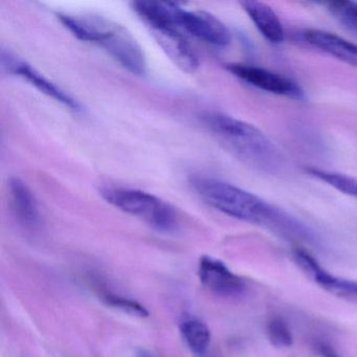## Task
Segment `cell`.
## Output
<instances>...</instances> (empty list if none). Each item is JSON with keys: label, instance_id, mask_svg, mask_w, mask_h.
Here are the masks:
<instances>
[{"label": "cell", "instance_id": "30bf717a", "mask_svg": "<svg viewBox=\"0 0 357 357\" xmlns=\"http://www.w3.org/2000/svg\"><path fill=\"white\" fill-rule=\"evenodd\" d=\"M308 45L340 61L357 66V45L327 31L309 29L303 34Z\"/></svg>", "mask_w": 357, "mask_h": 357}, {"label": "cell", "instance_id": "5bb4252c", "mask_svg": "<svg viewBox=\"0 0 357 357\" xmlns=\"http://www.w3.org/2000/svg\"><path fill=\"white\" fill-rule=\"evenodd\" d=\"M313 281L334 296L357 301V281L342 279L321 268L312 277Z\"/></svg>", "mask_w": 357, "mask_h": 357}, {"label": "cell", "instance_id": "277c9868", "mask_svg": "<svg viewBox=\"0 0 357 357\" xmlns=\"http://www.w3.org/2000/svg\"><path fill=\"white\" fill-rule=\"evenodd\" d=\"M101 195L114 208L142 219L156 231L170 233L178 227L176 210L153 194L132 188L105 187Z\"/></svg>", "mask_w": 357, "mask_h": 357}, {"label": "cell", "instance_id": "6da1fadb", "mask_svg": "<svg viewBox=\"0 0 357 357\" xmlns=\"http://www.w3.org/2000/svg\"><path fill=\"white\" fill-rule=\"evenodd\" d=\"M191 185L204 202L227 216L265 225L290 239H313L309 229L298 221L237 185L206 176L193 177Z\"/></svg>", "mask_w": 357, "mask_h": 357}, {"label": "cell", "instance_id": "d6986e66", "mask_svg": "<svg viewBox=\"0 0 357 357\" xmlns=\"http://www.w3.org/2000/svg\"><path fill=\"white\" fill-rule=\"evenodd\" d=\"M313 350L319 357H342L335 348L325 340H317L313 342Z\"/></svg>", "mask_w": 357, "mask_h": 357}, {"label": "cell", "instance_id": "52a82bcc", "mask_svg": "<svg viewBox=\"0 0 357 357\" xmlns=\"http://www.w3.org/2000/svg\"><path fill=\"white\" fill-rule=\"evenodd\" d=\"M1 66L8 74L24 79L35 89H38L40 93H45L47 97L52 98L58 103H61L66 107L70 108L75 112H80L82 109V106L78 100L75 99L61 87L57 86L55 83L50 81L36 68H33L31 64L18 56L10 52H1Z\"/></svg>", "mask_w": 357, "mask_h": 357}, {"label": "cell", "instance_id": "5b68a950", "mask_svg": "<svg viewBox=\"0 0 357 357\" xmlns=\"http://www.w3.org/2000/svg\"><path fill=\"white\" fill-rule=\"evenodd\" d=\"M173 20L181 32L217 47H225L231 41V31L216 16L204 11H189L174 3Z\"/></svg>", "mask_w": 357, "mask_h": 357}, {"label": "cell", "instance_id": "7a4b0ae2", "mask_svg": "<svg viewBox=\"0 0 357 357\" xmlns=\"http://www.w3.org/2000/svg\"><path fill=\"white\" fill-rule=\"evenodd\" d=\"M202 121L220 143L248 166L268 174L283 170V154L254 125L220 112H206Z\"/></svg>", "mask_w": 357, "mask_h": 357}, {"label": "cell", "instance_id": "8fae6325", "mask_svg": "<svg viewBox=\"0 0 357 357\" xmlns=\"http://www.w3.org/2000/svg\"><path fill=\"white\" fill-rule=\"evenodd\" d=\"M241 5L257 30L268 43L280 45L285 40L283 24L279 16L267 3L248 0L243 1Z\"/></svg>", "mask_w": 357, "mask_h": 357}, {"label": "cell", "instance_id": "ba28073f", "mask_svg": "<svg viewBox=\"0 0 357 357\" xmlns=\"http://www.w3.org/2000/svg\"><path fill=\"white\" fill-rule=\"evenodd\" d=\"M227 68L240 80L261 91L285 97H302L301 87L283 75L248 64L231 63Z\"/></svg>", "mask_w": 357, "mask_h": 357}, {"label": "cell", "instance_id": "8992f818", "mask_svg": "<svg viewBox=\"0 0 357 357\" xmlns=\"http://www.w3.org/2000/svg\"><path fill=\"white\" fill-rule=\"evenodd\" d=\"M147 26L158 45L177 68L188 74H193L199 68L197 53L176 26L167 24H147Z\"/></svg>", "mask_w": 357, "mask_h": 357}, {"label": "cell", "instance_id": "2e32d148", "mask_svg": "<svg viewBox=\"0 0 357 357\" xmlns=\"http://www.w3.org/2000/svg\"><path fill=\"white\" fill-rule=\"evenodd\" d=\"M326 6L330 14L344 28L357 32V3L350 0H333Z\"/></svg>", "mask_w": 357, "mask_h": 357}, {"label": "cell", "instance_id": "7c38bea8", "mask_svg": "<svg viewBox=\"0 0 357 357\" xmlns=\"http://www.w3.org/2000/svg\"><path fill=\"white\" fill-rule=\"evenodd\" d=\"M12 208L18 221L28 229H35L40 222V210L34 193L24 181L11 178L9 183Z\"/></svg>", "mask_w": 357, "mask_h": 357}, {"label": "cell", "instance_id": "9a60e30c", "mask_svg": "<svg viewBox=\"0 0 357 357\" xmlns=\"http://www.w3.org/2000/svg\"><path fill=\"white\" fill-rule=\"evenodd\" d=\"M306 172L310 176L327 183L330 187L334 188L342 194L351 196L357 199V179L342 173L332 172V171L321 170V169L308 167Z\"/></svg>", "mask_w": 357, "mask_h": 357}, {"label": "cell", "instance_id": "ac0fdd59", "mask_svg": "<svg viewBox=\"0 0 357 357\" xmlns=\"http://www.w3.org/2000/svg\"><path fill=\"white\" fill-rule=\"evenodd\" d=\"M103 300L109 306L120 309V310L129 313V314L135 315V317H146L149 315V311L143 305L137 302V301L112 294H105L103 296Z\"/></svg>", "mask_w": 357, "mask_h": 357}, {"label": "cell", "instance_id": "ffe728a7", "mask_svg": "<svg viewBox=\"0 0 357 357\" xmlns=\"http://www.w3.org/2000/svg\"><path fill=\"white\" fill-rule=\"evenodd\" d=\"M137 357H156L151 351L147 349H139L137 352Z\"/></svg>", "mask_w": 357, "mask_h": 357}, {"label": "cell", "instance_id": "4fadbf2b", "mask_svg": "<svg viewBox=\"0 0 357 357\" xmlns=\"http://www.w3.org/2000/svg\"><path fill=\"white\" fill-rule=\"evenodd\" d=\"M181 333L194 354L199 357L206 354L211 344V331L206 323L197 319H185L181 324Z\"/></svg>", "mask_w": 357, "mask_h": 357}, {"label": "cell", "instance_id": "9c48e42d", "mask_svg": "<svg viewBox=\"0 0 357 357\" xmlns=\"http://www.w3.org/2000/svg\"><path fill=\"white\" fill-rule=\"evenodd\" d=\"M200 282L206 289L223 298L241 296L245 290V282L229 271V267L212 257L204 256L198 264Z\"/></svg>", "mask_w": 357, "mask_h": 357}, {"label": "cell", "instance_id": "e0dca14e", "mask_svg": "<svg viewBox=\"0 0 357 357\" xmlns=\"http://www.w3.org/2000/svg\"><path fill=\"white\" fill-rule=\"evenodd\" d=\"M266 332L269 342L277 348H288L294 342L289 326L282 317H271L267 323Z\"/></svg>", "mask_w": 357, "mask_h": 357}, {"label": "cell", "instance_id": "3957f363", "mask_svg": "<svg viewBox=\"0 0 357 357\" xmlns=\"http://www.w3.org/2000/svg\"><path fill=\"white\" fill-rule=\"evenodd\" d=\"M58 18L76 38L101 47L131 74H147L143 49L123 24L93 14H59Z\"/></svg>", "mask_w": 357, "mask_h": 357}]
</instances>
